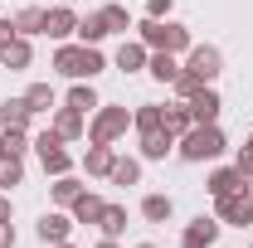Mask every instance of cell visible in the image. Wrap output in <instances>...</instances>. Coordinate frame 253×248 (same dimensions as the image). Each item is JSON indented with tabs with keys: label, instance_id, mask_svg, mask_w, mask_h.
Instances as JSON below:
<instances>
[{
	"label": "cell",
	"instance_id": "cell-1",
	"mask_svg": "<svg viewBox=\"0 0 253 248\" xmlns=\"http://www.w3.org/2000/svg\"><path fill=\"white\" fill-rule=\"evenodd\" d=\"M54 68H59L63 78H73V83H93L97 73L107 68V59H102L97 44H68V39H63L59 54H54Z\"/></svg>",
	"mask_w": 253,
	"mask_h": 248
},
{
	"label": "cell",
	"instance_id": "cell-2",
	"mask_svg": "<svg viewBox=\"0 0 253 248\" xmlns=\"http://www.w3.org/2000/svg\"><path fill=\"white\" fill-rule=\"evenodd\" d=\"M136 34H141V44H146L151 54H185L190 44H195V39H190V25H180V20H151V15H146V20L136 25Z\"/></svg>",
	"mask_w": 253,
	"mask_h": 248
},
{
	"label": "cell",
	"instance_id": "cell-3",
	"mask_svg": "<svg viewBox=\"0 0 253 248\" xmlns=\"http://www.w3.org/2000/svg\"><path fill=\"white\" fill-rule=\"evenodd\" d=\"M224 146H229V141H224L219 122H195L185 136L175 141L180 161H190V165H195V161H214V156H224Z\"/></svg>",
	"mask_w": 253,
	"mask_h": 248
},
{
	"label": "cell",
	"instance_id": "cell-4",
	"mask_svg": "<svg viewBox=\"0 0 253 248\" xmlns=\"http://www.w3.org/2000/svg\"><path fill=\"white\" fill-rule=\"evenodd\" d=\"M126 126H131V112H126V107H112V102H102V107L93 112V122H88V141L112 146L117 136H126Z\"/></svg>",
	"mask_w": 253,
	"mask_h": 248
},
{
	"label": "cell",
	"instance_id": "cell-5",
	"mask_svg": "<svg viewBox=\"0 0 253 248\" xmlns=\"http://www.w3.org/2000/svg\"><path fill=\"white\" fill-rule=\"evenodd\" d=\"M34 151H39V161H44V175H68L73 170V156L63 151V136L49 126L44 136H34Z\"/></svg>",
	"mask_w": 253,
	"mask_h": 248
},
{
	"label": "cell",
	"instance_id": "cell-6",
	"mask_svg": "<svg viewBox=\"0 0 253 248\" xmlns=\"http://www.w3.org/2000/svg\"><path fill=\"white\" fill-rule=\"evenodd\" d=\"M185 73H195L200 83H214L224 73V54L214 49V44H190L185 49Z\"/></svg>",
	"mask_w": 253,
	"mask_h": 248
},
{
	"label": "cell",
	"instance_id": "cell-7",
	"mask_svg": "<svg viewBox=\"0 0 253 248\" xmlns=\"http://www.w3.org/2000/svg\"><path fill=\"white\" fill-rule=\"evenodd\" d=\"M214 219L219 224H253V190H234V195H224V200H214Z\"/></svg>",
	"mask_w": 253,
	"mask_h": 248
},
{
	"label": "cell",
	"instance_id": "cell-8",
	"mask_svg": "<svg viewBox=\"0 0 253 248\" xmlns=\"http://www.w3.org/2000/svg\"><path fill=\"white\" fill-rule=\"evenodd\" d=\"M214 239H219V219L214 214H200L185 224V234H180V248H214Z\"/></svg>",
	"mask_w": 253,
	"mask_h": 248
},
{
	"label": "cell",
	"instance_id": "cell-9",
	"mask_svg": "<svg viewBox=\"0 0 253 248\" xmlns=\"http://www.w3.org/2000/svg\"><path fill=\"white\" fill-rule=\"evenodd\" d=\"M185 107H190V117H195V122H219V112H224V102H219V93H214V83H205V88L190 97Z\"/></svg>",
	"mask_w": 253,
	"mask_h": 248
},
{
	"label": "cell",
	"instance_id": "cell-10",
	"mask_svg": "<svg viewBox=\"0 0 253 248\" xmlns=\"http://www.w3.org/2000/svg\"><path fill=\"white\" fill-rule=\"evenodd\" d=\"M44 34H49V39H68V34H78V15H73V5H54V10H44Z\"/></svg>",
	"mask_w": 253,
	"mask_h": 248
},
{
	"label": "cell",
	"instance_id": "cell-11",
	"mask_svg": "<svg viewBox=\"0 0 253 248\" xmlns=\"http://www.w3.org/2000/svg\"><path fill=\"white\" fill-rule=\"evenodd\" d=\"M30 102L25 97H5L0 102V131H30Z\"/></svg>",
	"mask_w": 253,
	"mask_h": 248
},
{
	"label": "cell",
	"instance_id": "cell-12",
	"mask_svg": "<svg viewBox=\"0 0 253 248\" xmlns=\"http://www.w3.org/2000/svg\"><path fill=\"white\" fill-rule=\"evenodd\" d=\"M249 185V175L239 170V165H224V170H214L210 180H205V190L214 195V200H224V195H234V190H244Z\"/></svg>",
	"mask_w": 253,
	"mask_h": 248
},
{
	"label": "cell",
	"instance_id": "cell-13",
	"mask_svg": "<svg viewBox=\"0 0 253 248\" xmlns=\"http://www.w3.org/2000/svg\"><path fill=\"white\" fill-rule=\"evenodd\" d=\"M68 234H73V214L49 209V214L39 219V239H44V244H68Z\"/></svg>",
	"mask_w": 253,
	"mask_h": 248
},
{
	"label": "cell",
	"instance_id": "cell-14",
	"mask_svg": "<svg viewBox=\"0 0 253 248\" xmlns=\"http://www.w3.org/2000/svg\"><path fill=\"white\" fill-rule=\"evenodd\" d=\"M0 63H5L10 73H20V68H30V63H34V49H30V39H25V34H15V39H10V44L0 49Z\"/></svg>",
	"mask_w": 253,
	"mask_h": 248
},
{
	"label": "cell",
	"instance_id": "cell-15",
	"mask_svg": "<svg viewBox=\"0 0 253 248\" xmlns=\"http://www.w3.org/2000/svg\"><path fill=\"white\" fill-rule=\"evenodd\" d=\"M102 205H107L102 195H93V190H83V195H78V200L68 205V214H73V224H97V219H102Z\"/></svg>",
	"mask_w": 253,
	"mask_h": 248
},
{
	"label": "cell",
	"instance_id": "cell-16",
	"mask_svg": "<svg viewBox=\"0 0 253 248\" xmlns=\"http://www.w3.org/2000/svg\"><path fill=\"white\" fill-rule=\"evenodd\" d=\"M170 151H175V136H170L166 126H156V131H141V156H146V161H166Z\"/></svg>",
	"mask_w": 253,
	"mask_h": 248
},
{
	"label": "cell",
	"instance_id": "cell-17",
	"mask_svg": "<svg viewBox=\"0 0 253 248\" xmlns=\"http://www.w3.org/2000/svg\"><path fill=\"white\" fill-rule=\"evenodd\" d=\"M146 59H151V49H146L141 39H122V49H117V68H122V73L146 68Z\"/></svg>",
	"mask_w": 253,
	"mask_h": 248
},
{
	"label": "cell",
	"instance_id": "cell-18",
	"mask_svg": "<svg viewBox=\"0 0 253 248\" xmlns=\"http://www.w3.org/2000/svg\"><path fill=\"white\" fill-rule=\"evenodd\" d=\"M54 131H59L63 141H78V136H83V112H78V107H68V102H63L59 112H54Z\"/></svg>",
	"mask_w": 253,
	"mask_h": 248
},
{
	"label": "cell",
	"instance_id": "cell-19",
	"mask_svg": "<svg viewBox=\"0 0 253 248\" xmlns=\"http://www.w3.org/2000/svg\"><path fill=\"white\" fill-rule=\"evenodd\" d=\"M161 122H166V131L180 141L190 126H195V117H190V107H185V102H175V107H161Z\"/></svg>",
	"mask_w": 253,
	"mask_h": 248
},
{
	"label": "cell",
	"instance_id": "cell-20",
	"mask_svg": "<svg viewBox=\"0 0 253 248\" xmlns=\"http://www.w3.org/2000/svg\"><path fill=\"white\" fill-rule=\"evenodd\" d=\"M170 214H175V200H170V195H146V200H141V219H151V224H166Z\"/></svg>",
	"mask_w": 253,
	"mask_h": 248
},
{
	"label": "cell",
	"instance_id": "cell-21",
	"mask_svg": "<svg viewBox=\"0 0 253 248\" xmlns=\"http://www.w3.org/2000/svg\"><path fill=\"white\" fill-rule=\"evenodd\" d=\"M112 161H117V151H112V146H88V156H83V170H88V175H107V170H112Z\"/></svg>",
	"mask_w": 253,
	"mask_h": 248
},
{
	"label": "cell",
	"instance_id": "cell-22",
	"mask_svg": "<svg viewBox=\"0 0 253 248\" xmlns=\"http://www.w3.org/2000/svg\"><path fill=\"white\" fill-rule=\"evenodd\" d=\"M107 180H112V185H136V180H141V161L117 156V161H112V170H107Z\"/></svg>",
	"mask_w": 253,
	"mask_h": 248
},
{
	"label": "cell",
	"instance_id": "cell-23",
	"mask_svg": "<svg viewBox=\"0 0 253 248\" xmlns=\"http://www.w3.org/2000/svg\"><path fill=\"white\" fill-rule=\"evenodd\" d=\"M15 185H25V161L20 156H0V190L10 195Z\"/></svg>",
	"mask_w": 253,
	"mask_h": 248
},
{
	"label": "cell",
	"instance_id": "cell-24",
	"mask_svg": "<svg viewBox=\"0 0 253 248\" xmlns=\"http://www.w3.org/2000/svg\"><path fill=\"white\" fill-rule=\"evenodd\" d=\"M97 229H102V239H117L126 229V209L122 205H102V219H97Z\"/></svg>",
	"mask_w": 253,
	"mask_h": 248
},
{
	"label": "cell",
	"instance_id": "cell-25",
	"mask_svg": "<svg viewBox=\"0 0 253 248\" xmlns=\"http://www.w3.org/2000/svg\"><path fill=\"white\" fill-rule=\"evenodd\" d=\"M68 107H78V112H83V117H88V112H97V107H102V102H97V93H93V83H73V88H68Z\"/></svg>",
	"mask_w": 253,
	"mask_h": 248
},
{
	"label": "cell",
	"instance_id": "cell-26",
	"mask_svg": "<svg viewBox=\"0 0 253 248\" xmlns=\"http://www.w3.org/2000/svg\"><path fill=\"white\" fill-rule=\"evenodd\" d=\"M146 68H151V78H156V83H175V73H180L175 54H151V59H146Z\"/></svg>",
	"mask_w": 253,
	"mask_h": 248
},
{
	"label": "cell",
	"instance_id": "cell-27",
	"mask_svg": "<svg viewBox=\"0 0 253 248\" xmlns=\"http://www.w3.org/2000/svg\"><path fill=\"white\" fill-rule=\"evenodd\" d=\"M25 102H30V112H54V107H59V97H54V88H49V83H30Z\"/></svg>",
	"mask_w": 253,
	"mask_h": 248
},
{
	"label": "cell",
	"instance_id": "cell-28",
	"mask_svg": "<svg viewBox=\"0 0 253 248\" xmlns=\"http://www.w3.org/2000/svg\"><path fill=\"white\" fill-rule=\"evenodd\" d=\"M15 30L25 34V39H30V34H44V10H39V5H25V10L15 15Z\"/></svg>",
	"mask_w": 253,
	"mask_h": 248
},
{
	"label": "cell",
	"instance_id": "cell-29",
	"mask_svg": "<svg viewBox=\"0 0 253 248\" xmlns=\"http://www.w3.org/2000/svg\"><path fill=\"white\" fill-rule=\"evenodd\" d=\"M97 15H102V25H107V34H126V30H131V15H126L122 5H102Z\"/></svg>",
	"mask_w": 253,
	"mask_h": 248
},
{
	"label": "cell",
	"instance_id": "cell-30",
	"mask_svg": "<svg viewBox=\"0 0 253 248\" xmlns=\"http://www.w3.org/2000/svg\"><path fill=\"white\" fill-rule=\"evenodd\" d=\"M131 126H136V131H156V126H166V122H161V107H156V102H141V107L131 112Z\"/></svg>",
	"mask_w": 253,
	"mask_h": 248
},
{
	"label": "cell",
	"instance_id": "cell-31",
	"mask_svg": "<svg viewBox=\"0 0 253 248\" xmlns=\"http://www.w3.org/2000/svg\"><path fill=\"white\" fill-rule=\"evenodd\" d=\"M83 195V180H73V175H54V205H73Z\"/></svg>",
	"mask_w": 253,
	"mask_h": 248
},
{
	"label": "cell",
	"instance_id": "cell-32",
	"mask_svg": "<svg viewBox=\"0 0 253 248\" xmlns=\"http://www.w3.org/2000/svg\"><path fill=\"white\" fill-rule=\"evenodd\" d=\"M78 39H83V44H102V39H107V25H102V15H88V20H78Z\"/></svg>",
	"mask_w": 253,
	"mask_h": 248
},
{
	"label": "cell",
	"instance_id": "cell-33",
	"mask_svg": "<svg viewBox=\"0 0 253 248\" xmlns=\"http://www.w3.org/2000/svg\"><path fill=\"white\" fill-rule=\"evenodd\" d=\"M0 141H5V156H20L25 161V151H30V131H0Z\"/></svg>",
	"mask_w": 253,
	"mask_h": 248
},
{
	"label": "cell",
	"instance_id": "cell-34",
	"mask_svg": "<svg viewBox=\"0 0 253 248\" xmlns=\"http://www.w3.org/2000/svg\"><path fill=\"white\" fill-rule=\"evenodd\" d=\"M170 88H175V97H180V102H190V97L200 93V88H205V83H200V78H195V73H185V68H180V73H175V83H170Z\"/></svg>",
	"mask_w": 253,
	"mask_h": 248
},
{
	"label": "cell",
	"instance_id": "cell-35",
	"mask_svg": "<svg viewBox=\"0 0 253 248\" xmlns=\"http://www.w3.org/2000/svg\"><path fill=\"white\" fill-rule=\"evenodd\" d=\"M234 165H239V170H244V175L253 180V146H239V156H234Z\"/></svg>",
	"mask_w": 253,
	"mask_h": 248
},
{
	"label": "cell",
	"instance_id": "cell-36",
	"mask_svg": "<svg viewBox=\"0 0 253 248\" xmlns=\"http://www.w3.org/2000/svg\"><path fill=\"white\" fill-rule=\"evenodd\" d=\"M170 5H175V0H146V15H151V20H166Z\"/></svg>",
	"mask_w": 253,
	"mask_h": 248
},
{
	"label": "cell",
	"instance_id": "cell-37",
	"mask_svg": "<svg viewBox=\"0 0 253 248\" xmlns=\"http://www.w3.org/2000/svg\"><path fill=\"white\" fill-rule=\"evenodd\" d=\"M15 34H20V30H15V15H10V20H0V49H5Z\"/></svg>",
	"mask_w": 253,
	"mask_h": 248
},
{
	"label": "cell",
	"instance_id": "cell-38",
	"mask_svg": "<svg viewBox=\"0 0 253 248\" xmlns=\"http://www.w3.org/2000/svg\"><path fill=\"white\" fill-rule=\"evenodd\" d=\"M10 214H15V205H10V195L0 190V224H10Z\"/></svg>",
	"mask_w": 253,
	"mask_h": 248
},
{
	"label": "cell",
	"instance_id": "cell-39",
	"mask_svg": "<svg viewBox=\"0 0 253 248\" xmlns=\"http://www.w3.org/2000/svg\"><path fill=\"white\" fill-rule=\"evenodd\" d=\"M0 248H15V229L10 224H0Z\"/></svg>",
	"mask_w": 253,
	"mask_h": 248
},
{
	"label": "cell",
	"instance_id": "cell-40",
	"mask_svg": "<svg viewBox=\"0 0 253 248\" xmlns=\"http://www.w3.org/2000/svg\"><path fill=\"white\" fill-rule=\"evenodd\" d=\"M97 248H117V239H102V244H97Z\"/></svg>",
	"mask_w": 253,
	"mask_h": 248
},
{
	"label": "cell",
	"instance_id": "cell-41",
	"mask_svg": "<svg viewBox=\"0 0 253 248\" xmlns=\"http://www.w3.org/2000/svg\"><path fill=\"white\" fill-rule=\"evenodd\" d=\"M244 146H253V131H249V141H244Z\"/></svg>",
	"mask_w": 253,
	"mask_h": 248
},
{
	"label": "cell",
	"instance_id": "cell-42",
	"mask_svg": "<svg viewBox=\"0 0 253 248\" xmlns=\"http://www.w3.org/2000/svg\"><path fill=\"white\" fill-rule=\"evenodd\" d=\"M136 248H156V244H136Z\"/></svg>",
	"mask_w": 253,
	"mask_h": 248
},
{
	"label": "cell",
	"instance_id": "cell-43",
	"mask_svg": "<svg viewBox=\"0 0 253 248\" xmlns=\"http://www.w3.org/2000/svg\"><path fill=\"white\" fill-rule=\"evenodd\" d=\"M59 5H73V0H59Z\"/></svg>",
	"mask_w": 253,
	"mask_h": 248
},
{
	"label": "cell",
	"instance_id": "cell-44",
	"mask_svg": "<svg viewBox=\"0 0 253 248\" xmlns=\"http://www.w3.org/2000/svg\"><path fill=\"white\" fill-rule=\"evenodd\" d=\"M0 156H5V141H0Z\"/></svg>",
	"mask_w": 253,
	"mask_h": 248
},
{
	"label": "cell",
	"instance_id": "cell-45",
	"mask_svg": "<svg viewBox=\"0 0 253 248\" xmlns=\"http://www.w3.org/2000/svg\"><path fill=\"white\" fill-rule=\"evenodd\" d=\"M249 248H253V244H249Z\"/></svg>",
	"mask_w": 253,
	"mask_h": 248
}]
</instances>
